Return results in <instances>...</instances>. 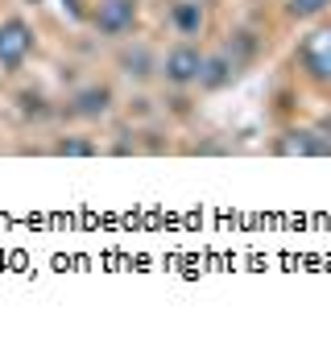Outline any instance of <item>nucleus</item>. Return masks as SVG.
I'll return each instance as SVG.
<instances>
[{"instance_id":"nucleus-1","label":"nucleus","mask_w":331,"mask_h":364,"mask_svg":"<svg viewBox=\"0 0 331 364\" xmlns=\"http://www.w3.org/2000/svg\"><path fill=\"white\" fill-rule=\"evenodd\" d=\"M203 50H199L191 38L186 42H178L166 50V58H162V75H166V83H174V87H191V83H199V75H203Z\"/></svg>"},{"instance_id":"nucleus-2","label":"nucleus","mask_w":331,"mask_h":364,"mask_svg":"<svg viewBox=\"0 0 331 364\" xmlns=\"http://www.w3.org/2000/svg\"><path fill=\"white\" fill-rule=\"evenodd\" d=\"M298 63L315 83H331V25H315L303 46H298Z\"/></svg>"},{"instance_id":"nucleus-3","label":"nucleus","mask_w":331,"mask_h":364,"mask_svg":"<svg viewBox=\"0 0 331 364\" xmlns=\"http://www.w3.org/2000/svg\"><path fill=\"white\" fill-rule=\"evenodd\" d=\"M29 54H33V25L21 21V17L0 21V67L17 70Z\"/></svg>"},{"instance_id":"nucleus-4","label":"nucleus","mask_w":331,"mask_h":364,"mask_svg":"<svg viewBox=\"0 0 331 364\" xmlns=\"http://www.w3.org/2000/svg\"><path fill=\"white\" fill-rule=\"evenodd\" d=\"M91 25L104 33V38H125L137 25V0H100L91 9Z\"/></svg>"},{"instance_id":"nucleus-5","label":"nucleus","mask_w":331,"mask_h":364,"mask_svg":"<svg viewBox=\"0 0 331 364\" xmlns=\"http://www.w3.org/2000/svg\"><path fill=\"white\" fill-rule=\"evenodd\" d=\"M241 54H232V46H224L220 54H207L203 58V75H199V83L203 87H211V91H220V87H228L236 75H241Z\"/></svg>"},{"instance_id":"nucleus-6","label":"nucleus","mask_w":331,"mask_h":364,"mask_svg":"<svg viewBox=\"0 0 331 364\" xmlns=\"http://www.w3.org/2000/svg\"><path fill=\"white\" fill-rule=\"evenodd\" d=\"M170 25H174L178 38H199L203 25H207L203 0H174V4H170Z\"/></svg>"},{"instance_id":"nucleus-7","label":"nucleus","mask_w":331,"mask_h":364,"mask_svg":"<svg viewBox=\"0 0 331 364\" xmlns=\"http://www.w3.org/2000/svg\"><path fill=\"white\" fill-rule=\"evenodd\" d=\"M282 154H303V158H327L331 154V141L319 136V129H294V133L282 136V145H278Z\"/></svg>"},{"instance_id":"nucleus-8","label":"nucleus","mask_w":331,"mask_h":364,"mask_svg":"<svg viewBox=\"0 0 331 364\" xmlns=\"http://www.w3.org/2000/svg\"><path fill=\"white\" fill-rule=\"evenodd\" d=\"M112 104V91L108 87H83L75 100H70V112L75 116H104Z\"/></svg>"},{"instance_id":"nucleus-9","label":"nucleus","mask_w":331,"mask_h":364,"mask_svg":"<svg viewBox=\"0 0 331 364\" xmlns=\"http://www.w3.org/2000/svg\"><path fill=\"white\" fill-rule=\"evenodd\" d=\"M327 9H331V0H286V13L298 17V21H310V17H319Z\"/></svg>"},{"instance_id":"nucleus-10","label":"nucleus","mask_w":331,"mask_h":364,"mask_svg":"<svg viewBox=\"0 0 331 364\" xmlns=\"http://www.w3.org/2000/svg\"><path fill=\"white\" fill-rule=\"evenodd\" d=\"M120 67H125V75H137V79H145V75L154 70V58H149V50H141V46H137L132 54H125V58H120Z\"/></svg>"},{"instance_id":"nucleus-11","label":"nucleus","mask_w":331,"mask_h":364,"mask_svg":"<svg viewBox=\"0 0 331 364\" xmlns=\"http://www.w3.org/2000/svg\"><path fill=\"white\" fill-rule=\"evenodd\" d=\"M54 154H58V158H91L95 145H91V141H75V136H66V141L54 145Z\"/></svg>"}]
</instances>
